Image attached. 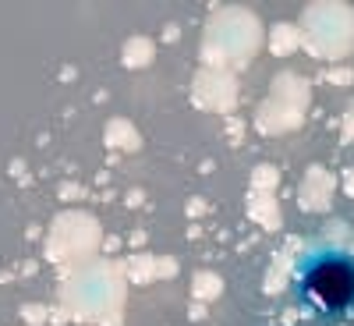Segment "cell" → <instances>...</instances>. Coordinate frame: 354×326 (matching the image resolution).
Wrapping results in <instances>:
<instances>
[{"instance_id":"1","label":"cell","mask_w":354,"mask_h":326,"mask_svg":"<svg viewBox=\"0 0 354 326\" xmlns=\"http://www.w3.org/2000/svg\"><path fill=\"white\" fill-rule=\"evenodd\" d=\"M294 287L298 302L322 319L354 312V255L333 245L305 252L294 270Z\"/></svg>"}]
</instances>
